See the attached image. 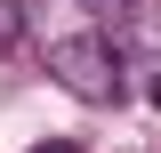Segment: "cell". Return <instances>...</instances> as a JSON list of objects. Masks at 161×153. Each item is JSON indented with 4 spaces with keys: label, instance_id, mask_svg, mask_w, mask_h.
I'll use <instances>...</instances> for the list:
<instances>
[{
    "label": "cell",
    "instance_id": "cell-1",
    "mask_svg": "<svg viewBox=\"0 0 161 153\" xmlns=\"http://www.w3.org/2000/svg\"><path fill=\"white\" fill-rule=\"evenodd\" d=\"M48 81L80 105H121V48L105 32H64L48 40Z\"/></svg>",
    "mask_w": 161,
    "mask_h": 153
},
{
    "label": "cell",
    "instance_id": "cell-2",
    "mask_svg": "<svg viewBox=\"0 0 161 153\" xmlns=\"http://www.w3.org/2000/svg\"><path fill=\"white\" fill-rule=\"evenodd\" d=\"M24 40V0H0V57Z\"/></svg>",
    "mask_w": 161,
    "mask_h": 153
},
{
    "label": "cell",
    "instance_id": "cell-3",
    "mask_svg": "<svg viewBox=\"0 0 161 153\" xmlns=\"http://www.w3.org/2000/svg\"><path fill=\"white\" fill-rule=\"evenodd\" d=\"M32 153H80V145H73V137H48V145H32Z\"/></svg>",
    "mask_w": 161,
    "mask_h": 153
},
{
    "label": "cell",
    "instance_id": "cell-4",
    "mask_svg": "<svg viewBox=\"0 0 161 153\" xmlns=\"http://www.w3.org/2000/svg\"><path fill=\"white\" fill-rule=\"evenodd\" d=\"M145 97H153V105H161V65H153V81H145Z\"/></svg>",
    "mask_w": 161,
    "mask_h": 153
}]
</instances>
